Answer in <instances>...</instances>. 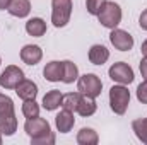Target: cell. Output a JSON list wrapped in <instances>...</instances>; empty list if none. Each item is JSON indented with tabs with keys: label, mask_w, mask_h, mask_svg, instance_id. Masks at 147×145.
I'll return each instance as SVG.
<instances>
[{
	"label": "cell",
	"mask_w": 147,
	"mask_h": 145,
	"mask_svg": "<svg viewBox=\"0 0 147 145\" xmlns=\"http://www.w3.org/2000/svg\"><path fill=\"white\" fill-rule=\"evenodd\" d=\"M24 132L31 138L33 145H53L55 144V133L50 128V123L45 118H29L24 123Z\"/></svg>",
	"instance_id": "obj_1"
},
{
	"label": "cell",
	"mask_w": 147,
	"mask_h": 145,
	"mask_svg": "<svg viewBox=\"0 0 147 145\" xmlns=\"http://www.w3.org/2000/svg\"><path fill=\"white\" fill-rule=\"evenodd\" d=\"M96 17H98V21H99V24H101L103 28H106V29H115V28L120 26L121 17H123V12H121V7H120L116 2L106 0Z\"/></svg>",
	"instance_id": "obj_2"
},
{
	"label": "cell",
	"mask_w": 147,
	"mask_h": 145,
	"mask_svg": "<svg viewBox=\"0 0 147 145\" xmlns=\"http://www.w3.org/2000/svg\"><path fill=\"white\" fill-rule=\"evenodd\" d=\"M130 104V91L123 84H115L110 89V108L115 114L123 116Z\"/></svg>",
	"instance_id": "obj_3"
},
{
	"label": "cell",
	"mask_w": 147,
	"mask_h": 145,
	"mask_svg": "<svg viewBox=\"0 0 147 145\" xmlns=\"http://www.w3.org/2000/svg\"><path fill=\"white\" fill-rule=\"evenodd\" d=\"M72 9V0H51V24L55 28H65L70 21Z\"/></svg>",
	"instance_id": "obj_4"
},
{
	"label": "cell",
	"mask_w": 147,
	"mask_h": 145,
	"mask_svg": "<svg viewBox=\"0 0 147 145\" xmlns=\"http://www.w3.org/2000/svg\"><path fill=\"white\" fill-rule=\"evenodd\" d=\"M77 91L82 96L98 97L103 91V82L96 73H84V75H79L77 79Z\"/></svg>",
	"instance_id": "obj_5"
},
{
	"label": "cell",
	"mask_w": 147,
	"mask_h": 145,
	"mask_svg": "<svg viewBox=\"0 0 147 145\" xmlns=\"http://www.w3.org/2000/svg\"><path fill=\"white\" fill-rule=\"evenodd\" d=\"M108 75H110V79L115 84H123V85L132 84L134 79H135L134 68H132L128 63H125V62H116V63H113L110 67V70H108Z\"/></svg>",
	"instance_id": "obj_6"
},
{
	"label": "cell",
	"mask_w": 147,
	"mask_h": 145,
	"mask_svg": "<svg viewBox=\"0 0 147 145\" xmlns=\"http://www.w3.org/2000/svg\"><path fill=\"white\" fill-rule=\"evenodd\" d=\"M21 80H24V72L17 65H9L0 73V87L3 89H16Z\"/></svg>",
	"instance_id": "obj_7"
},
{
	"label": "cell",
	"mask_w": 147,
	"mask_h": 145,
	"mask_svg": "<svg viewBox=\"0 0 147 145\" xmlns=\"http://www.w3.org/2000/svg\"><path fill=\"white\" fill-rule=\"evenodd\" d=\"M110 43L118 51H130L134 48L135 41H134V36L128 31L115 28V29H111V33H110Z\"/></svg>",
	"instance_id": "obj_8"
},
{
	"label": "cell",
	"mask_w": 147,
	"mask_h": 145,
	"mask_svg": "<svg viewBox=\"0 0 147 145\" xmlns=\"http://www.w3.org/2000/svg\"><path fill=\"white\" fill-rule=\"evenodd\" d=\"M21 60H22L26 65L34 67V65H38V63L43 60V50H41L38 44H26V46H22V50H21Z\"/></svg>",
	"instance_id": "obj_9"
},
{
	"label": "cell",
	"mask_w": 147,
	"mask_h": 145,
	"mask_svg": "<svg viewBox=\"0 0 147 145\" xmlns=\"http://www.w3.org/2000/svg\"><path fill=\"white\" fill-rule=\"evenodd\" d=\"M75 125V118H74V111L69 109H62L57 116H55V126L60 133H69Z\"/></svg>",
	"instance_id": "obj_10"
},
{
	"label": "cell",
	"mask_w": 147,
	"mask_h": 145,
	"mask_svg": "<svg viewBox=\"0 0 147 145\" xmlns=\"http://www.w3.org/2000/svg\"><path fill=\"white\" fill-rule=\"evenodd\" d=\"M17 132V118H16V111H9V113H2L0 114V133L5 137H12Z\"/></svg>",
	"instance_id": "obj_11"
},
{
	"label": "cell",
	"mask_w": 147,
	"mask_h": 145,
	"mask_svg": "<svg viewBox=\"0 0 147 145\" xmlns=\"http://www.w3.org/2000/svg\"><path fill=\"white\" fill-rule=\"evenodd\" d=\"M87 58L92 65H105L108 60H110V50L103 44H92L89 48V53H87Z\"/></svg>",
	"instance_id": "obj_12"
},
{
	"label": "cell",
	"mask_w": 147,
	"mask_h": 145,
	"mask_svg": "<svg viewBox=\"0 0 147 145\" xmlns=\"http://www.w3.org/2000/svg\"><path fill=\"white\" fill-rule=\"evenodd\" d=\"M16 94H17L22 101H26V99H36L38 85L33 82V80L24 79V80H21V82H19V85L16 87Z\"/></svg>",
	"instance_id": "obj_13"
},
{
	"label": "cell",
	"mask_w": 147,
	"mask_h": 145,
	"mask_svg": "<svg viewBox=\"0 0 147 145\" xmlns=\"http://www.w3.org/2000/svg\"><path fill=\"white\" fill-rule=\"evenodd\" d=\"M43 75H45V79L48 82H60L62 75H63V63L57 62V60L46 63L45 68H43Z\"/></svg>",
	"instance_id": "obj_14"
},
{
	"label": "cell",
	"mask_w": 147,
	"mask_h": 145,
	"mask_svg": "<svg viewBox=\"0 0 147 145\" xmlns=\"http://www.w3.org/2000/svg\"><path fill=\"white\" fill-rule=\"evenodd\" d=\"M7 10L10 15H14L17 19H24L31 12V2L29 0H12Z\"/></svg>",
	"instance_id": "obj_15"
},
{
	"label": "cell",
	"mask_w": 147,
	"mask_h": 145,
	"mask_svg": "<svg viewBox=\"0 0 147 145\" xmlns=\"http://www.w3.org/2000/svg\"><path fill=\"white\" fill-rule=\"evenodd\" d=\"M62 97H63V94L60 91L53 89V91H48L43 96L41 104H43V108L46 109V111H55V109H58L62 106Z\"/></svg>",
	"instance_id": "obj_16"
},
{
	"label": "cell",
	"mask_w": 147,
	"mask_h": 145,
	"mask_svg": "<svg viewBox=\"0 0 147 145\" xmlns=\"http://www.w3.org/2000/svg\"><path fill=\"white\" fill-rule=\"evenodd\" d=\"M98 111V104H96V97H89V96H82L80 103L77 106V114H80L82 118H89Z\"/></svg>",
	"instance_id": "obj_17"
},
{
	"label": "cell",
	"mask_w": 147,
	"mask_h": 145,
	"mask_svg": "<svg viewBox=\"0 0 147 145\" xmlns=\"http://www.w3.org/2000/svg\"><path fill=\"white\" fill-rule=\"evenodd\" d=\"M26 33L33 38H41L46 33V22L41 17H31L26 22Z\"/></svg>",
	"instance_id": "obj_18"
},
{
	"label": "cell",
	"mask_w": 147,
	"mask_h": 145,
	"mask_svg": "<svg viewBox=\"0 0 147 145\" xmlns=\"http://www.w3.org/2000/svg\"><path fill=\"white\" fill-rule=\"evenodd\" d=\"M77 144L79 145H96L99 142V137H98V132L92 130V128H80V132H77V137H75Z\"/></svg>",
	"instance_id": "obj_19"
},
{
	"label": "cell",
	"mask_w": 147,
	"mask_h": 145,
	"mask_svg": "<svg viewBox=\"0 0 147 145\" xmlns=\"http://www.w3.org/2000/svg\"><path fill=\"white\" fill-rule=\"evenodd\" d=\"M63 75H62V82L63 84H74L79 79V68L77 65L70 60H63Z\"/></svg>",
	"instance_id": "obj_20"
},
{
	"label": "cell",
	"mask_w": 147,
	"mask_h": 145,
	"mask_svg": "<svg viewBox=\"0 0 147 145\" xmlns=\"http://www.w3.org/2000/svg\"><path fill=\"white\" fill-rule=\"evenodd\" d=\"M132 130L135 133V137L147 145V118H139L132 121Z\"/></svg>",
	"instance_id": "obj_21"
},
{
	"label": "cell",
	"mask_w": 147,
	"mask_h": 145,
	"mask_svg": "<svg viewBox=\"0 0 147 145\" xmlns=\"http://www.w3.org/2000/svg\"><path fill=\"white\" fill-rule=\"evenodd\" d=\"M80 97L82 94L77 91V92H69V94H63L62 97V108L69 109V111H77V106L80 103Z\"/></svg>",
	"instance_id": "obj_22"
},
{
	"label": "cell",
	"mask_w": 147,
	"mask_h": 145,
	"mask_svg": "<svg viewBox=\"0 0 147 145\" xmlns=\"http://www.w3.org/2000/svg\"><path fill=\"white\" fill-rule=\"evenodd\" d=\"M22 114H24V118L26 119H29V118H36L39 116V104L36 103V99H26L24 103H22Z\"/></svg>",
	"instance_id": "obj_23"
},
{
	"label": "cell",
	"mask_w": 147,
	"mask_h": 145,
	"mask_svg": "<svg viewBox=\"0 0 147 145\" xmlns=\"http://www.w3.org/2000/svg\"><path fill=\"white\" fill-rule=\"evenodd\" d=\"M106 0H86V9L91 15H98Z\"/></svg>",
	"instance_id": "obj_24"
},
{
	"label": "cell",
	"mask_w": 147,
	"mask_h": 145,
	"mask_svg": "<svg viewBox=\"0 0 147 145\" xmlns=\"http://www.w3.org/2000/svg\"><path fill=\"white\" fill-rule=\"evenodd\" d=\"M9 111H14V101L9 96L0 94V114L2 113H9Z\"/></svg>",
	"instance_id": "obj_25"
},
{
	"label": "cell",
	"mask_w": 147,
	"mask_h": 145,
	"mask_svg": "<svg viewBox=\"0 0 147 145\" xmlns=\"http://www.w3.org/2000/svg\"><path fill=\"white\" fill-rule=\"evenodd\" d=\"M137 99H139V103L147 104V80H144V82L137 87Z\"/></svg>",
	"instance_id": "obj_26"
},
{
	"label": "cell",
	"mask_w": 147,
	"mask_h": 145,
	"mask_svg": "<svg viewBox=\"0 0 147 145\" xmlns=\"http://www.w3.org/2000/svg\"><path fill=\"white\" fill-rule=\"evenodd\" d=\"M139 26H140V29L147 31V9L142 10V14H140V17H139Z\"/></svg>",
	"instance_id": "obj_27"
},
{
	"label": "cell",
	"mask_w": 147,
	"mask_h": 145,
	"mask_svg": "<svg viewBox=\"0 0 147 145\" xmlns=\"http://www.w3.org/2000/svg\"><path fill=\"white\" fill-rule=\"evenodd\" d=\"M139 68H140V73H142L144 80H147V56H144V58L140 60V65H139Z\"/></svg>",
	"instance_id": "obj_28"
},
{
	"label": "cell",
	"mask_w": 147,
	"mask_h": 145,
	"mask_svg": "<svg viewBox=\"0 0 147 145\" xmlns=\"http://www.w3.org/2000/svg\"><path fill=\"white\" fill-rule=\"evenodd\" d=\"M12 0H0V10H7Z\"/></svg>",
	"instance_id": "obj_29"
},
{
	"label": "cell",
	"mask_w": 147,
	"mask_h": 145,
	"mask_svg": "<svg viewBox=\"0 0 147 145\" xmlns=\"http://www.w3.org/2000/svg\"><path fill=\"white\" fill-rule=\"evenodd\" d=\"M140 51H142V55H144V56H147V39L142 43V46H140Z\"/></svg>",
	"instance_id": "obj_30"
},
{
	"label": "cell",
	"mask_w": 147,
	"mask_h": 145,
	"mask_svg": "<svg viewBox=\"0 0 147 145\" xmlns=\"http://www.w3.org/2000/svg\"><path fill=\"white\" fill-rule=\"evenodd\" d=\"M2 137H3V135H2V133H0V144H2Z\"/></svg>",
	"instance_id": "obj_31"
},
{
	"label": "cell",
	"mask_w": 147,
	"mask_h": 145,
	"mask_svg": "<svg viewBox=\"0 0 147 145\" xmlns=\"http://www.w3.org/2000/svg\"><path fill=\"white\" fill-rule=\"evenodd\" d=\"M0 65H2V58H0Z\"/></svg>",
	"instance_id": "obj_32"
}]
</instances>
